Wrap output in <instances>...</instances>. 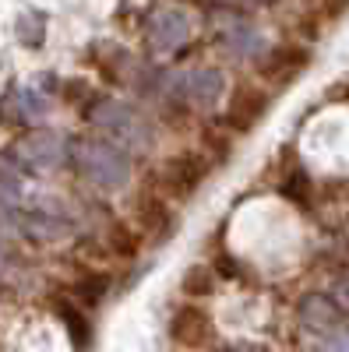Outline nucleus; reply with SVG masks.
<instances>
[{
	"label": "nucleus",
	"mask_w": 349,
	"mask_h": 352,
	"mask_svg": "<svg viewBox=\"0 0 349 352\" xmlns=\"http://www.w3.org/2000/svg\"><path fill=\"white\" fill-rule=\"evenodd\" d=\"M106 243H109V254H116V257H134L145 240H141V232H134L127 222H113L109 232H106Z\"/></svg>",
	"instance_id": "dca6fc26"
},
{
	"label": "nucleus",
	"mask_w": 349,
	"mask_h": 352,
	"mask_svg": "<svg viewBox=\"0 0 349 352\" xmlns=\"http://www.w3.org/2000/svg\"><path fill=\"white\" fill-rule=\"evenodd\" d=\"M8 272V254H4V243H0V275Z\"/></svg>",
	"instance_id": "aec40b11"
},
{
	"label": "nucleus",
	"mask_w": 349,
	"mask_h": 352,
	"mask_svg": "<svg viewBox=\"0 0 349 352\" xmlns=\"http://www.w3.org/2000/svg\"><path fill=\"white\" fill-rule=\"evenodd\" d=\"M346 11H349V0H321V14L328 21H339Z\"/></svg>",
	"instance_id": "6ab92c4d"
},
{
	"label": "nucleus",
	"mask_w": 349,
	"mask_h": 352,
	"mask_svg": "<svg viewBox=\"0 0 349 352\" xmlns=\"http://www.w3.org/2000/svg\"><path fill=\"white\" fill-rule=\"evenodd\" d=\"M187 39H191V18H187L184 8L166 4V8H156V11L149 14V43H152L159 53L180 50Z\"/></svg>",
	"instance_id": "1a4fd4ad"
},
{
	"label": "nucleus",
	"mask_w": 349,
	"mask_h": 352,
	"mask_svg": "<svg viewBox=\"0 0 349 352\" xmlns=\"http://www.w3.org/2000/svg\"><path fill=\"white\" fill-rule=\"evenodd\" d=\"M56 96H61V102H67V106H81V102H89L92 85L85 78H67V81L56 85Z\"/></svg>",
	"instance_id": "a211bd4d"
},
{
	"label": "nucleus",
	"mask_w": 349,
	"mask_h": 352,
	"mask_svg": "<svg viewBox=\"0 0 349 352\" xmlns=\"http://www.w3.org/2000/svg\"><path fill=\"white\" fill-rule=\"evenodd\" d=\"M209 173H212V162L205 152H180V155H173L166 166H162V190L169 197H177V201H187L198 194V187L209 180Z\"/></svg>",
	"instance_id": "423d86ee"
},
{
	"label": "nucleus",
	"mask_w": 349,
	"mask_h": 352,
	"mask_svg": "<svg viewBox=\"0 0 349 352\" xmlns=\"http://www.w3.org/2000/svg\"><path fill=\"white\" fill-rule=\"evenodd\" d=\"M53 314H56V320H61L67 342H71L78 352H85V349L92 345V324H89V314H85V307H78L74 300H56V303H53Z\"/></svg>",
	"instance_id": "f8f14e48"
},
{
	"label": "nucleus",
	"mask_w": 349,
	"mask_h": 352,
	"mask_svg": "<svg viewBox=\"0 0 349 352\" xmlns=\"http://www.w3.org/2000/svg\"><path fill=\"white\" fill-rule=\"evenodd\" d=\"M222 71L215 67H205V71H173L162 78V92L177 102H187V106H198V109H209L219 102L222 96Z\"/></svg>",
	"instance_id": "20e7f679"
},
{
	"label": "nucleus",
	"mask_w": 349,
	"mask_h": 352,
	"mask_svg": "<svg viewBox=\"0 0 349 352\" xmlns=\"http://www.w3.org/2000/svg\"><path fill=\"white\" fill-rule=\"evenodd\" d=\"M237 352H251V349H237Z\"/></svg>",
	"instance_id": "412c9836"
},
{
	"label": "nucleus",
	"mask_w": 349,
	"mask_h": 352,
	"mask_svg": "<svg viewBox=\"0 0 349 352\" xmlns=\"http://www.w3.org/2000/svg\"><path fill=\"white\" fill-rule=\"evenodd\" d=\"M169 338L173 345H180V349H205L212 338H215V324H212V314L205 307H198V303H184L173 310L169 317Z\"/></svg>",
	"instance_id": "0eeeda50"
},
{
	"label": "nucleus",
	"mask_w": 349,
	"mask_h": 352,
	"mask_svg": "<svg viewBox=\"0 0 349 352\" xmlns=\"http://www.w3.org/2000/svg\"><path fill=\"white\" fill-rule=\"evenodd\" d=\"M180 292L187 300H209L215 292V272L209 268V264H191V268L184 272V278H180Z\"/></svg>",
	"instance_id": "2eb2a0df"
},
{
	"label": "nucleus",
	"mask_w": 349,
	"mask_h": 352,
	"mask_svg": "<svg viewBox=\"0 0 349 352\" xmlns=\"http://www.w3.org/2000/svg\"><path fill=\"white\" fill-rule=\"evenodd\" d=\"M71 159H74L78 173L99 190H124L134 176L131 155L103 134H81L71 144Z\"/></svg>",
	"instance_id": "f257e3e1"
},
{
	"label": "nucleus",
	"mask_w": 349,
	"mask_h": 352,
	"mask_svg": "<svg viewBox=\"0 0 349 352\" xmlns=\"http://www.w3.org/2000/svg\"><path fill=\"white\" fill-rule=\"evenodd\" d=\"M307 67H310V50L300 46V43H282L261 60V78H265L268 85H275V88H286V85H293Z\"/></svg>",
	"instance_id": "9d476101"
},
{
	"label": "nucleus",
	"mask_w": 349,
	"mask_h": 352,
	"mask_svg": "<svg viewBox=\"0 0 349 352\" xmlns=\"http://www.w3.org/2000/svg\"><path fill=\"white\" fill-rule=\"evenodd\" d=\"M18 39H21L28 50H39L43 39H46V18H43L39 11L21 14V18H18Z\"/></svg>",
	"instance_id": "f3484780"
},
{
	"label": "nucleus",
	"mask_w": 349,
	"mask_h": 352,
	"mask_svg": "<svg viewBox=\"0 0 349 352\" xmlns=\"http://www.w3.org/2000/svg\"><path fill=\"white\" fill-rule=\"evenodd\" d=\"M89 124L96 131H103V138H109L113 144H120L127 155L131 152L145 155V152H152V144H156V131L149 124V116L124 99H99L89 109Z\"/></svg>",
	"instance_id": "f03ea898"
},
{
	"label": "nucleus",
	"mask_w": 349,
	"mask_h": 352,
	"mask_svg": "<svg viewBox=\"0 0 349 352\" xmlns=\"http://www.w3.org/2000/svg\"><path fill=\"white\" fill-rule=\"evenodd\" d=\"M272 106V96L265 92L261 85L254 81H244L229 92V102H226V113H222V127L229 134H251L261 120H265V113Z\"/></svg>",
	"instance_id": "39448f33"
},
{
	"label": "nucleus",
	"mask_w": 349,
	"mask_h": 352,
	"mask_svg": "<svg viewBox=\"0 0 349 352\" xmlns=\"http://www.w3.org/2000/svg\"><path fill=\"white\" fill-rule=\"evenodd\" d=\"M11 226L14 236H25L32 243H56L74 232V226L61 212H43V208H11Z\"/></svg>",
	"instance_id": "6e6552de"
},
{
	"label": "nucleus",
	"mask_w": 349,
	"mask_h": 352,
	"mask_svg": "<svg viewBox=\"0 0 349 352\" xmlns=\"http://www.w3.org/2000/svg\"><path fill=\"white\" fill-rule=\"evenodd\" d=\"M11 106H14L18 124H32V120H43L50 113V96L39 85H21L11 92Z\"/></svg>",
	"instance_id": "ddd939ff"
},
{
	"label": "nucleus",
	"mask_w": 349,
	"mask_h": 352,
	"mask_svg": "<svg viewBox=\"0 0 349 352\" xmlns=\"http://www.w3.org/2000/svg\"><path fill=\"white\" fill-rule=\"evenodd\" d=\"M11 155H14V162L25 173H53V169H61L71 159L67 155V141L56 131H46V127L21 134Z\"/></svg>",
	"instance_id": "7ed1b4c3"
},
{
	"label": "nucleus",
	"mask_w": 349,
	"mask_h": 352,
	"mask_svg": "<svg viewBox=\"0 0 349 352\" xmlns=\"http://www.w3.org/2000/svg\"><path fill=\"white\" fill-rule=\"evenodd\" d=\"M109 289H113V278L103 275V272H85V275L71 285L78 307H99V303L109 296Z\"/></svg>",
	"instance_id": "4468645a"
},
{
	"label": "nucleus",
	"mask_w": 349,
	"mask_h": 352,
	"mask_svg": "<svg viewBox=\"0 0 349 352\" xmlns=\"http://www.w3.org/2000/svg\"><path fill=\"white\" fill-rule=\"evenodd\" d=\"M138 226H141V240H166L173 229H177V219H173L166 197L159 194H145L138 201Z\"/></svg>",
	"instance_id": "9b49d317"
}]
</instances>
